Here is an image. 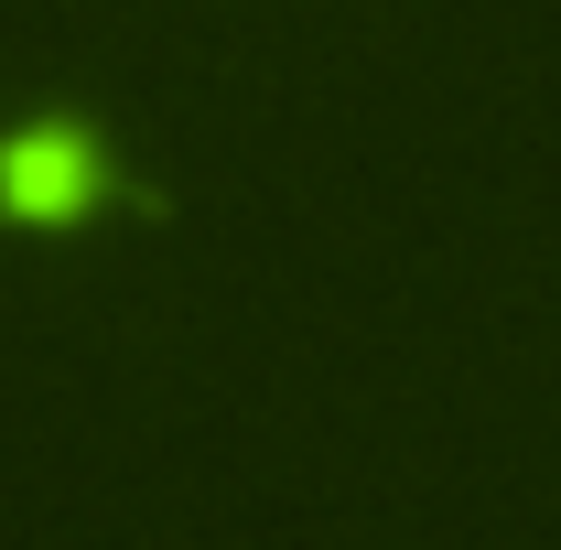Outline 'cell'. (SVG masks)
<instances>
[{
  "label": "cell",
  "instance_id": "1",
  "mask_svg": "<svg viewBox=\"0 0 561 550\" xmlns=\"http://www.w3.org/2000/svg\"><path fill=\"white\" fill-rule=\"evenodd\" d=\"M11 195H22V206H76V195H87V151H76L66 130H33L11 151Z\"/></svg>",
  "mask_w": 561,
  "mask_h": 550
}]
</instances>
